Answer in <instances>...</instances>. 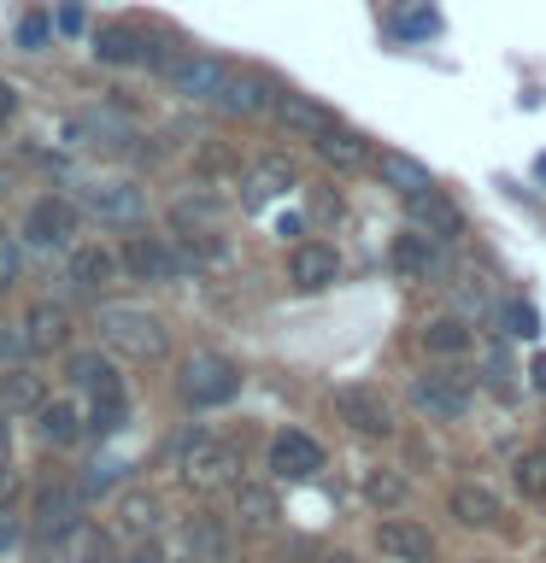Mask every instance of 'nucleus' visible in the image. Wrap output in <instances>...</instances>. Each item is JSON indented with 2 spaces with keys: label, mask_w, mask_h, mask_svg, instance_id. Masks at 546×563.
<instances>
[{
  "label": "nucleus",
  "mask_w": 546,
  "mask_h": 563,
  "mask_svg": "<svg viewBox=\"0 0 546 563\" xmlns=\"http://www.w3.org/2000/svg\"><path fill=\"white\" fill-rule=\"evenodd\" d=\"M95 334L123 364H159L171 352V323L153 306H130V299H106L95 317Z\"/></svg>",
  "instance_id": "obj_1"
},
{
  "label": "nucleus",
  "mask_w": 546,
  "mask_h": 563,
  "mask_svg": "<svg viewBox=\"0 0 546 563\" xmlns=\"http://www.w3.org/2000/svg\"><path fill=\"white\" fill-rule=\"evenodd\" d=\"M171 470L176 482L194 487V493H229L241 482V446L229 434H211V429H188L171 440Z\"/></svg>",
  "instance_id": "obj_2"
},
{
  "label": "nucleus",
  "mask_w": 546,
  "mask_h": 563,
  "mask_svg": "<svg viewBox=\"0 0 546 563\" xmlns=\"http://www.w3.org/2000/svg\"><path fill=\"white\" fill-rule=\"evenodd\" d=\"M83 223L88 218H83L77 194L47 188V194H30L24 211H18V241H24V253H70Z\"/></svg>",
  "instance_id": "obj_3"
},
{
  "label": "nucleus",
  "mask_w": 546,
  "mask_h": 563,
  "mask_svg": "<svg viewBox=\"0 0 546 563\" xmlns=\"http://www.w3.org/2000/svg\"><path fill=\"white\" fill-rule=\"evenodd\" d=\"M77 206H83V218L88 223H100V229H141L153 218V200H148V188L135 183V176H123V170H112V176H83L77 183Z\"/></svg>",
  "instance_id": "obj_4"
},
{
  "label": "nucleus",
  "mask_w": 546,
  "mask_h": 563,
  "mask_svg": "<svg viewBox=\"0 0 546 563\" xmlns=\"http://www.w3.org/2000/svg\"><path fill=\"white\" fill-rule=\"evenodd\" d=\"M241 382H247L241 364L218 346H200L176 364V399H183L188 411H223V405H236Z\"/></svg>",
  "instance_id": "obj_5"
},
{
  "label": "nucleus",
  "mask_w": 546,
  "mask_h": 563,
  "mask_svg": "<svg viewBox=\"0 0 546 563\" xmlns=\"http://www.w3.org/2000/svg\"><path fill=\"white\" fill-rule=\"evenodd\" d=\"M118 264H123V282H141V288H171L176 276H194L183 241L176 235H148V223L118 235Z\"/></svg>",
  "instance_id": "obj_6"
},
{
  "label": "nucleus",
  "mask_w": 546,
  "mask_h": 563,
  "mask_svg": "<svg viewBox=\"0 0 546 563\" xmlns=\"http://www.w3.org/2000/svg\"><path fill=\"white\" fill-rule=\"evenodd\" d=\"M65 299H77V306H106L112 299V288L123 282V264H118V246H106V241H77L65 253Z\"/></svg>",
  "instance_id": "obj_7"
},
{
  "label": "nucleus",
  "mask_w": 546,
  "mask_h": 563,
  "mask_svg": "<svg viewBox=\"0 0 546 563\" xmlns=\"http://www.w3.org/2000/svg\"><path fill=\"white\" fill-rule=\"evenodd\" d=\"M470 399H476V376L458 369V358H440L429 369L412 376V405L435 422H465L470 417Z\"/></svg>",
  "instance_id": "obj_8"
},
{
  "label": "nucleus",
  "mask_w": 546,
  "mask_h": 563,
  "mask_svg": "<svg viewBox=\"0 0 546 563\" xmlns=\"http://www.w3.org/2000/svg\"><path fill=\"white\" fill-rule=\"evenodd\" d=\"M229 59H218V53H206V47H183V53H171L165 65H159V77H165L171 95H183L194 106H218L223 95V82H229Z\"/></svg>",
  "instance_id": "obj_9"
},
{
  "label": "nucleus",
  "mask_w": 546,
  "mask_h": 563,
  "mask_svg": "<svg viewBox=\"0 0 546 563\" xmlns=\"http://www.w3.org/2000/svg\"><path fill=\"white\" fill-rule=\"evenodd\" d=\"M18 334H24L30 358H65L77 341V311H70V299H30L18 311Z\"/></svg>",
  "instance_id": "obj_10"
},
{
  "label": "nucleus",
  "mask_w": 546,
  "mask_h": 563,
  "mask_svg": "<svg viewBox=\"0 0 546 563\" xmlns=\"http://www.w3.org/2000/svg\"><path fill=\"white\" fill-rule=\"evenodd\" d=\"M77 522H83V487L77 482H42L30 493V540L35 545H59Z\"/></svg>",
  "instance_id": "obj_11"
},
{
  "label": "nucleus",
  "mask_w": 546,
  "mask_h": 563,
  "mask_svg": "<svg viewBox=\"0 0 546 563\" xmlns=\"http://www.w3.org/2000/svg\"><path fill=\"white\" fill-rule=\"evenodd\" d=\"M88 53H95V65H106V70H141V65L165 59V53L153 47V35L141 24H123V18H112V24H100L88 35Z\"/></svg>",
  "instance_id": "obj_12"
},
{
  "label": "nucleus",
  "mask_w": 546,
  "mask_h": 563,
  "mask_svg": "<svg viewBox=\"0 0 546 563\" xmlns=\"http://www.w3.org/2000/svg\"><path fill=\"white\" fill-rule=\"evenodd\" d=\"M312 153L324 158V165L335 170V176H359L370 158H376V141H370L359 123H347L341 112H329V123L312 135Z\"/></svg>",
  "instance_id": "obj_13"
},
{
  "label": "nucleus",
  "mask_w": 546,
  "mask_h": 563,
  "mask_svg": "<svg viewBox=\"0 0 546 563\" xmlns=\"http://www.w3.org/2000/svg\"><path fill=\"white\" fill-rule=\"evenodd\" d=\"M282 88H288V82H276L271 70H259V65H236L211 112H223V118H271V106H276Z\"/></svg>",
  "instance_id": "obj_14"
},
{
  "label": "nucleus",
  "mask_w": 546,
  "mask_h": 563,
  "mask_svg": "<svg viewBox=\"0 0 546 563\" xmlns=\"http://www.w3.org/2000/svg\"><path fill=\"white\" fill-rule=\"evenodd\" d=\"M324 464H329L324 440H312L306 429H276L271 446H264V470L276 482H312V475H324Z\"/></svg>",
  "instance_id": "obj_15"
},
{
  "label": "nucleus",
  "mask_w": 546,
  "mask_h": 563,
  "mask_svg": "<svg viewBox=\"0 0 546 563\" xmlns=\"http://www.w3.org/2000/svg\"><path fill=\"white\" fill-rule=\"evenodd\" d=\"M236 188H241V206H247V211H264V206L288 200V194L299 188V170H294L288 153H259L253 165L241 170Z\"/></svg>",
  "instance_id": "obj_16"
},
{
  "label": "nucleus",
  "mask_w": 546,
  "mask_h": 563,
  "mask_svg": "<svg viewBox=\"0 0 546 563\" xmlns=\"http://www.w3.org/2000/svg\"><path fill=\"white\" fill-rule=\"evenodd\" d=\"M335 417H341V429L359 434V440L394 434V405H387L376 387H341V394H335Z\"/></svg>",
  "instance_id": "obj_17"
},
{
  "label": "nucleus",
  "mask_w": 546,
  "mask_h": 563,
  "mask_svg": "<svg viewBox=\"0 0 546 563\" xmlns=\"http://www.w3.org/2000/svg\"><path fill=\"white\" fill-rule=\"evenodd\" d=\"M335 282H341V246H335V241H294L288 288L294 294H329Z\"/></svg>",
  "instance_id": "obj_18"
},
{
  "label": "nucleus",
  "mask_w": 546,
  "mask_h": 563,
  "mask_svg": "<svg viewBox=\"0 0 546 563\" xmlns=\"http://www.w3.org/2000/svg\"><path fill=\"white\" fill-rule=\"evenodd\" d=\"M159 522H165V499L153 487H118L112 499V534H123V545L159 540Z\"/></svg>",
  "instance_id": "obj_19"
},
{
  "label": "nucleus",
  "mask_w": 546,
  "mask_h": 563,
  "mask_svg": "<svg viewBox=\"0 0 546 563\" xmlns=\"http://www.w3.org/2000/svg\"><path fill=\"white\" fill-rule=\"evenodd\" d=\"M387 264H394L405 282H435L447 271V241H435V235H423L417 223H405L394 235V246H387Z\"/></svg>",
  "instance_id": "obj_20"
},
{
  "label": "nucleus",
  "mask_w": 546,
  "mask_h": 563,
  "mask_svg": "<svg viewBox=\"0 0 546 563\" xmlns=\"http://www.w3.org/2000/svg\"><path fill=\"white\" fill-rule=\"evenodd\" d=\"M183 558L188 563H229L236 558V528H229L218 510H194L183 522Z\"/></svg>",
  "instance_id": "obj_21"
},
{
  "label": "nucleus",
  "mask_w": 546,
  "mask_h": 563,
  "mask_svg": "<svg viewBox=\"0 0 546 563\" xmlns=\"http://www.w3.org/2000/svg\"><path fill=\"white\" fill-rule=\"evenodd\" d=\"M370 170H376V183H382L387 194H400V200H417V194L440 188V183H435V170L423 165V158H412L405 147H376Z\"/></svg>",
  "instance_id": "obj_22"
},
{
  "label": "nucleus",
  "mask_w": 546,
  "mask_h": 563,
  "mask_svg": "<svg viewBox=\"0 0 546 563\" xmlns=\"http://www.w3.org/2000/svg\"><path fill=\"white\" fill-rule=\"evenodd\" d=\"M405 223H417L423 235H435V241H458L470 229V218H465V206L452 200V194H440V188H429V194H417V200H405Z\"/></svg>",
  "instance_id": "obj_23"
},
{
  "label": "nucleus",
  "mask_w": 546,
  "mask_h": 563,
  "mask_svg": "<svg viewBox=\"0 0 546 563\" xmlns=\"http://www.w3.org/2000/svg\"><path fill=\"white\" fill-rule=\"evenodd\" d=\"M376 552L387 558V563H435V534L423 522H412V517H382L376 522Z\"/></svg>",
  "instance_id": "obj_24"
},
{
  "label": "nucleus",
  "mask_w": 546,
  "mask_h": 563,
  "mask_svg": "<svg viewBox=\"0 0 546 563\" xmlns=\"http://www.w3.org/2000/svg\"><path fill=\"white\" fill-rule=\"evenodd\" d=\"M65 382H70V394H77V399H88V394L118 387L123 382V364L106 346H70L65 352Z\"/></svg>",
  "instance_id": "obj_25"
},
{
  "label": "nucleus",
  "mask_w": 546,
  "mask_h": 563,
  "mask_svg": "<svg viewBox=\"0 0 546 563\" xmlns=\"http://www.w3.org/2000/svg\"><path fill=\"white\" fill-rule=\"evenodd\" d=\"M30 422H35V434H42V446H59V452H70L88 434V417H83L77 394L70 399H42V411H35Z\"/></svg>",
  "instance_id": "obj_26"
},
{
  "label": "nucleus",
  "mask_w": 546,
  "mask_h": 563,
  "mask_svg": "<svg viewBox=\"0 0 546 563\" xmlns=\"http://www.w3.org/2000/svg\"><path fill=\"white\" fill-rule=\"evenodd\" d=\"M271 123H276V130H288V135H299V141H312L329 123V106L317 95H306V88H282L276 106H271Z\"/></svg>",
  "instance_id": "obj_27"
},
{
  "label": "nucleus",
  "mask_w": 546,
  "mask_h": 563,
  "mask_svg": "<svg viewBox=\"0 0 546 563\" xmlns=\"http://www.w3.org/2000/svg\"><path fill=\"white\" fill-rule=\"evenodd\" d=\"M447 510H452L458 528H500V522H505L500 493H488V487H476V482H458V487L447 493Z\"/></svg>",
  "instance_id": "obj_28"
},
{
  "label": "nucleus",
  "mask_w": 546,
  "mask_h": 563,
  "mask_svg": "<svg viewBox=\"0 0 546 563\" xmlns=\"http://www.w3.org/2000/svg\"><path fill=\"white\" fill-rule=\"evenodd\" d=\"M53 552H59V563H123L118 558V534H112V528H100V522H77L59 545H53Z\"/></svg>",
  "instance_id": "obj_29"
},
{
  "label": "nucleus",
  "mask_w": 546,
  "mask_h": 563,
  "mask_svg": "<svg viewBox=\"0 0 546 563\" xmlns=\"http://www.w3.org/2000/svg\"><path fill=\"white\" fill-rule=\"evenodd\" d=\"M42 399H47V382L30 369V358L24 364H0V411L7 417H18V411H42Z\"/></svg>",
  "instance_id": "obj_30"
},
{
  "label": "nucleus",
  "mask_w": 546,
  "mask_h": 563,
  "mask_svg": "<svg viewBox=\"0 0 546 563\" xmlns=\"http://www.w3.org/2000/svg\"><path fill=\"white\" fill-rule=\"evenodd\" d=\"M83 417H88V434L95 440H112L130 429V387H106V394H88L83 399Z\"/></svg>",
  "instance_id": "obj_31"
},
{
  "label": "nucleus",
  "mask_w": 546,
  "mask_h": 563,
  "mask_svg": "<svg viewBox=\"0 0 546 563\" xmlns=\"http://www.w3.org/2000/svg\"><path fill=\"white\" fill-rule=\"evenodd\" d=\"M229 517H236L241 528H264L276 517V493L259 482V475H241L236 487H229Z\"/></svg>",
  "instance_id": "obj_32"
},
{
  "label": "nucleus",
  "mask_w": 546,
  "mask_h": 563,
  "mask_svg": "<svg viewBox=\"0 0 546 563\" xmlns=\"http://www.w3.org/2000/svg\"><path fill=\"white\" fill-rule=\"evenodd\" d=\"M476 346V329L465 323V317H429V323H423V352H429V358H465V352Z\"/></svg>",
  "instance_id": "obj_33"
},
{
  "label": "nucleus",
  "mask_w": 546,
  "mask_h": 563,
  "mask_svg": "<svg viewBox=\"0 0 546 563\" xmlns=\"http://www.w3.org/2000/svg\"><path fill=\"white\" fill-rule=\"evenodd\" d=\"M405 499H412V482H405V470L394 464H376L364 475V505L382 510V517H394V510H405Z\"/></svg>",
  "instance_id": "obj_34"
},
{
  "label": "nucleus",
  "mask_w": 546,
  "mask_h": 563,
  "mask_svg": "<svg viewBox=\"0 0 546 563\" xmlns=\"http://www.w3.org/2000/svg\"><path fill=\"white\" fill-rule=\"evenodd\" d=\"M171 229H223V200L211 188H188L171 200Z\"/></svg>",
  "instance_id": "obj_35"
},
{
  "label": "nucleus",
  "mask_w": 546,
  "mask_h": 563,
  "mask_svg": "<svg viewBox=\"0 0 546 563\" xmlns=\"http://www.w3.org/2000/svg\"><path fill=\"white\" fill-rule=\"evenodd\" d=\"M511 487H517L528 505H546V440L511 457Z\"/></svg>",
  "instance_id": "obj_36"
},
{
  "label": "nucleus",
  "mask_w": 546,
  "mask_h": 563,
  "mask_svg": "<svg viewBox=\"0 0 546 563\" xmlns=\"http://www.w3.org/2000/svg\"><path fill=\"white\" fill-rule=\"evenodd\" d=\"M493 323H500L511 341H535L540 334V317H535L528 299H500V306H493Z\"/></svg>",
  "instance_id": "obj_37"
},
{
  "label": "nucleus",
  "mask_w": 546,
  "mask_h": 563,
  "mask_svg": "<svg viewBox=\"0 0 546 563\" xmlns=\"http://www.w3.org/2000/svg\"><path fill=\"white\" fill-rule=\"evenodd\" d=\"M18 282H24V241H18V229H0V299H7Z\"/></svg>",
  "instance_id": "obj_38"
},
{
  "label": "nucleus",
  "mask_w": 546,
  "mask_h": 563,
  "mask_svg": "<svg viewBox=\"0 0 546 563\" xmlns=\"http://www.w3.org/2000/svg\"><path fill=\"white\" fill-rule=\"evenodd\" d=\"M118 470H123L118 457H88V470H83V482H77L83 499H95V493H112V487H118Z\"/></svg>",
  "instance_id": "obj_39"
},
{
  "label": "nucleus",
  "mask_w": 546,
  "mask_h": 563,
  "mask_svg": "<svg viewBox=\"0 0 546 563\" xmlns=\"http://www.w3.org/2000/svg\"><path fill=\"white\" fill-rule=\"evenodd\" d=\"M394 35H405V42H417V35H440V12L435 7H412L394 18Z\"/></svg>",
  "instance_id": "obj_40"
},
{
  "label": "nucleus",
  "mask_w": 546,
  "mask_h": 563,
  "mask_svg": "<svg viewBox=\"0 0 546 563\" xmlns=\"http://www.w3.org/2000/svg\"><path fill=\"white\" fill-rule=\"evenodd\" d=\"M47 35H53V18L47 12H24V18H18V47H24V53H42Z\"/></svg>",
  "instance_id": "obj_41"
},
{
  "label": "nucleus",
  "mask_w": 546,
  "mask_h": 563,
  "mask_svg": "<svg viewBox=\"0 0 546 563\" xmlns=\"http://www.w3.org/2000/svg\"><path fill=\"white\" fill-rule=\"evenodd\" d=\"M306 211H312L317 223H335L347 206H341V194H335L329 183H312V188H306Z\"/></svg>",
  "instance_id": "obj_42"
},
{
  "label": "nucleus",
  "mask_w": 546,
  "mask_h": 563,
  "mask_svg": "<svg viewBox=\"0 0 546 563\" xmlns=\"http://www.w3.org/2000/svg\"><path fill=\"white\" fill-rule=\"evenodd\" d=\"M18 493V475H12V417L0 411V499Z\"/></svg>",
  "instance_id": "obj_43"
},
{
  "label": "nucleus",
  "mask_w": 546,
  "mask_h": 563,
  "mask_svg": "<svg viewBox=\"0 0 546 563\" xmlns=\"http://www.w3.org/2000/svg\"><path fill=\"white\" fill-rule=\"evenodd\" d=\"M18 545H24V517H18L12 499H0V558L18 552Z\"/></svg>",
  "instance_id": "obj_44"
},
{
  "label": "nucleus",
  "mask_w": 546,
  "mask_h": 563,
  "mask_svg": "<svg viewBox=\"0 0 546 563\" xmlns=\"http://www.w3.org/2000/svg\"><path fill=\"white\" fill-rule=\"evenodd\" d=\"M482 382L493 387V394H511V358H505V346H493V352H488V364H482Z\"/></svg>",
  "instance_id": "obj_45"
},
{
  "label": "nucleus",
  "mask_w": 546,
  "mask_h": 563,
  "mask_svg": "<svg viewBox=\"0 0 546 563\" xmlns=\"http://www.w3.org/2000/svg\"><path fill=\"white\" fill-rule=\"evenodd\" d=\"M123 563H188V558H171L159 540H141V545H123Z\"/></svg>",
  "instance_id": "obj_46"
},
{
  "label": "nucleus",
  "mask_w": 546,
  "mask_h": 563,
  "mask_svg": "<svg viewBox=\"0 0 546 563\" xmlns=\"http://www.w3.org/2000/svg\"><path fill=\"white\" fill-rule=\"evenodd\" d=\"M53 24H59L65 35H83V30H88V12L77 7V0H65V7H59V12H53Z\"/></svg>",
  "instance_id": "obj_47"
},
{
  "label": "nucleus",
  "mask_w": 546,
  "mask_h": 563,
  "mask_svg": "<svg viewBox=\"0 0 546 563\" xmlns=\"http://www.w3.org/2000/svg\"><path fill=\"white\" fill-rule=\"evenodd\" d=\"M18 106H24V100H18V88H12L7 77H0V130H7V123L18 118Z\"/></svg>",
  "instance_id": "obj_48"
},
{
  "label": "nucleus",
  "mask_w": 546,
  "mask_h": 563,
  "mask_svg": "<svg viewBox=\"0 0 546 563\" xmlns=\"http://www.w3.org/2000/svg\"><path fill=\"white\" fill-rule=\"evenodd\" d=\"M528 382H535V394H546V352H540L535 364H528Z\"/></svg>",
  "instance_id": "obj_49"
},
{
  "label": "nucleus",
  "mask_w": 546,
  "mask_h": 563,
  "mask_svg": "<svg viewBox=\"0 0 546 563\" xmlns=\"http://www.w3.org/2000/svg\"><path fill=\"white\" fill-rule=\"evenodd\" d=\"M12 188H18V170L7 165V158H0V200H7V194H12Z\"/></svg>",
  "instance_id": "obj_50"
},
{
  "label": "nucleus",
  "mask_w": 546,
  "mask_h": 563,
  "mask_svg": "<svg viewBox=\"0 0 546 563\" xmlns=\"http://www.w3.org/2000/svg\"><path fill=\"white\" fill-rule=\"evenodd\" d=\"M324 563H359V552H329Z\"/></svg>",
  "instance_id": "obj_51"
},
{
  "label": "nucleus",
  "mask_w": 546,
  "mask_h": 563,
  "mask_svg": "<svg viewBox=\"0 0 546 563\" xmlns=\"http://www.w3.org/2000/svg\"><path fill=\"white\" fill-rule=\"evenodd\" d=\"M535 183H540V188H546V153H540V158H535Z\"/></svg>",
  "instance_id": "obj_52"
}]
</instances>
